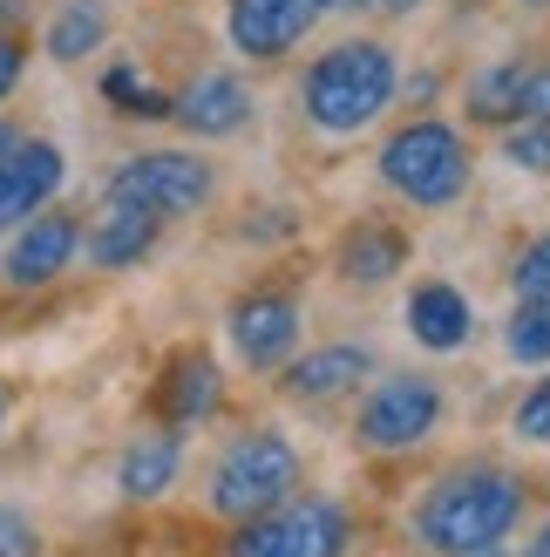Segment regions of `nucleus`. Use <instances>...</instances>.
<instances>
[{
  "mask_svg": "<svg viewBox=\"0 0 550 557\" xmlns=\"http://www.w3.org/2000/svg\"><path fill=\"white\" fill-rule=\"evenodd\" d=\"M483 557H497V550H483Z\"/></svg>",
  "mask_w": 550,
  "mask_h": 557,
  "instance_id": "72a5a7b5",
  "label": "nucleus"
},
{
  "mask_svg": "<svg viewBox=\"0 0 550 557\" xmlns=\"http://www.w3.org/2000/svg\"><path fill=\"white\" fill-rule=\"evenodd\" d=\"M503 347L516 360H550V299H524L503 326Z\"/></svg>",
  "mask_w": 550,
  "mask_h": 557,
  "instance_id": "aec40b11",
  "label": "nucleus"
},
{
  "mask_svg": "<svg viewBox=\"0 0 550 557\" xmlns=\"http://www.w3.org/2000/svg\"><path fill=\"white\" fill-rule=\"evenodd\" d=\"M211 198V163L204 157H184V150H150V157H129L116 177H109V205H129V211H150V218H184Z\"/></svg>",
  "mask_w": 550,
  "mask_h": 557,
  "instance_id": "423d86ee",
  "label": "nucleus"
},
{
  "mask_svg": "<svg viewBox=\"0 0 550 557\" xmlns=\"http://www.w3.org/2000/svg\"><path fill=\"white\" fill-rule=\"evenodd\" d=\"M516 517H524V483L510 469H455L422 496L415 537L442 557H483L516 531Z\"/></svg>",
  "mask_w": 550,
  "mask_h": 557,
  "instance_id": "f257e3e1",
  "label": "nucleus"
},
{
  "mask_svg": "<svg viewBox=\"0 0 550 557\" xmlns=\"http://www.w3.org/2000/svg\"><path fill=\"white\" fill-rule=\"evenodd\" d=\"M21 69H27V54H21V41H14V35H0V102L14 96V82H21Z\"/></svg>",
  "mask_w": 550,
  "mask_h": 557,
  "instance_id": "bb28decb",
  "label": "nucleus"
},
{
  "mask_svg": "<svg viewBox=\"0 0 550 557\" xmlns=\"http://www.w3.org/2000/svg\"><path fill=\"white\" fill-rule=\"evenodd\" d=\"M408 333L428 347V354H455V347H470V299H462L455 286H442V278H428V286L408 293Z\"/></svg>",
  "mask_w": 550,
  "mask_h": 557,
  "instance_id": "f8f14e48",
  "label": "nucleus"
},
{
  "mask_svg": "<svg viewBox=\"0 0 550 557\" xmlns=\"http://www.w3.org/2000/svg\"><path fill=\"white\" fill-rule=\"evenodd\" d=\"M292 490H299V449L286 435H272V429L238 435L232 449L217 456V469H211V510L238 517V523L279 510Z\"/></svg>",
  "mask_w": 550,
  "mask_h": 557,
  "instance_id": "7ed1b4c3",
  "label": "nucleus"
},
{
  "mask_svg": "<svg viewBox=\"0 0 550 557\" xmlns=\"http://www.w3.org/2000/svg\"><path fill=\"white\" fill-rule=\"evenodd\" d=\"M503 157L516 163V171H550V123L543 116H524V129H510V144H503Z\"/></svg>",
  "mask_w": 550,
  "mask_h": 557,
  "instance_id": "4be33fe9",
  "label": "nucleus"
},
{
  "mask_svg": "<svg viewBox=\"0 0 550 557\" xmlns=\"http://www.w3.org/2000/svg\"><path fill=\"white\" fill-rule=\"evenodd\" d=\"M171 116H177L184 129H198V136H232V129H245V116H252V96H245L238 75H198V82L177 96Z\"/></svg>",
  "mask_w": 550,
  "mask_h": 557,
  "instance_id": "ddd939ff",
  "label": "nucleus"
},
{
  "mask_svg": "<svg viewBox=\"0 0 550 557\" xmlns=\"http://www.w3.org/2000/svg\"><path fill=\"white\" fill-rule=\"evenodd\" d=\"M442 429V387H435L428 374H395L380 381L374 395L361 401V422H353V435L367 442V449H422V442Z\"/></svg>",
  "mask_w": 550,
  "mask_h": 557,
  "instance_id": "0eeeda50",
  "label": "nucleus"
},
{
  "mask_svg": "<svg viewBox=\"0 0 550 557\" xmlns=\"http://www.w3.org/2000/svg\"><path fill=\"white\" fill-rule=\"evenodd\" d=\"M524 557H550V523H543V537H537V544H530Z\"/></svg>",
  "mask_w": 550,
  "mask_h": 557,
  "instance_id": "cd10ccee",
  "label": "nucleus"
},
{
  "mask_svg": "<svg viewBox=\"0 0 550 557\" xmlns=\"http://www.w3.org/2000/svg\"><path fill=\"white\" fill-rule=\"evenodd\" d=\"M367 368H374L367 347H320V354H307V360L286 368V395L292 401H334V395H347V387H361Z\"/></svg>",
  "mask_w": 550,
  "mask_h": 557,
  "instance_id": "2eb2a0df",
  "label": "nucleus"
},
{
  "mask_svg": "<svg viewBox=\"0 0 550 557\" xmlns=\"http://www.w3.org/2000/svg\"><path fill=\"white\" fill-rule=\"evenodd\" d=\"M530 8H550V0H530Z\"/></svg>",
  "mask_w": 550,
  "mask_h": 557,
  "instance_id": "473e14b6",
  "label": "nucleus"
},
{
  "mask_svg": "<svg viewBox=\"0 0 550 557\" xmlns=\"http://www.w3.org/2000/svg\"><path fill=\"white\" fill-rule=\"evenodd\" d=\"M516 299H550V232L530 238L516 259Z\"/></svg>",
  "mask_w": 550,
  "mask_h": 557,
  "instance_id": "5701e85b",
  "label": "nucleus"
},
{
  "mask_svg": "<svg viewBox=\"0 0 550 557\" xmlns=\"http://www.w3.org/2000/svg\"><path fill=\"white\" fill-rule=\"evenodd\" d=\"M54 190H62V150L54 144H14L0 157V232L35 218Z\"/></svg>",
  "mask_w": 550,
  "mask_h": 557,
  "instance_id": "9d476101",
  "label": "nucleus"
},
{
  "mask_svg": "<svg viewBox=\"0 0 550 557\" xmlns=\"http://www.w3.org/2000/svg\"><path fill=\"white\" fill-rule=\"evenodd\" d=\"M82 245L75 218H21V238L8 245V286H48L62 278Z\"/></svg>",
  "mask_w": 550,
  "mask_h": 557,
  "instance_id": "9b49d317",
  "label": "nucleus"
},
{
  "mask_svg": "<svg viewBox=\"0 0 550 557\" xmlns=\"http://www.w3.org/2000/svg\"><path fill=\"white\" fill-rule=\"evenodd\" d=\"M334 8V0H232V48L252 54V62H272L307 41V27Z\"/></svg>",
  "mask_w": 550,
  "mask_h": 557,
  "instance_id": "6e6552de",
  "label": "nucleus"
},
{
  "mask_svg": "<svg viewBox=\"0 0 550 557\" xmlns=\"http://www.w3.org/2000/svg\"><path fill=\"white\" fill-rule=\"evenodd\" d=\"M353 523L334 496H286L279 510L245 517L238 537L225 544V557H347Z\"/></svg>",
  "mask_w": 550,
  "mask_h": 557,
  "instance_id": "20e7f679",
  "label": "nucleus"
},
{
  "mask_svg": "<svg viewBox=\"0 0 550 557\" xmlns=\"http://www.w3.org/2000/svg\"><path fill=\"white\" fill-rule=\"evenodd\" d=\"M14 144H21V136H14V129H8V123H0V157H8V150H14Z\"/></svg>",
  "mask_w": 550,
  "mask_h": 557,
  "instance_id": "c756f323",
  "label": "nucleus"
},
{
  "mask_svg": "<svg viewBox=\"0 0 550 557\" xmlns=\"http://www.w3.org/2000/svg\"><path fill=\"white\" fill-rule=\"evenodd\" d=\"M0 429H8V387H0Z\"/></svg>",
  "mask_w": 550,
  "mask_h": 557,
  "instance_id": "7c9ffc66",
  "label": "nucleus"
},
{
  "mask_svg": "<svg viewBox=\"0 0 550 557\" xmlns=\"http://www.w3.org/2000/svg\"><path fill=\"white\" fill-rule=\"evenodd\" d=\"M299 341V306L286 293H252L232 306V347L238 360H252V368H279Z\"/></svg>",
  "mask_w": 550,
  "mask_h": 557,
  "instance_id": "1a4fd4ad",
  "label": "nucleus"
},
{
  "mask_svg": "<svg viewBox=\"0 0 550 557\" xmlns=\"http://www.w3.org/2000/svg\"><path fill=\"white\" fill-rule=\"evenodd\" d=\"M157 225H163V218H150V211L109 205V211H102V225L89 232V259L109 265V272H116V265H136V259H143L150 245H157Z\"/></svg>",
  "mask_w": 550,
  "mask_h": 557,
  "instance_id": "f3484780",
  "label": "nucleus"
},
{
  "mask_svg": "<svg viewBox=\"0 0 550 557\" xmlns=\"http://www.w3.org/2000/svg\"><path fill=\"white\" fill-rule=\"evenodd\" d=\"M380 177H388L408 205H455L470 190V150L449 123H408L380 150Z\"/></svg>",
  "mask_w": 550,
  "mask_h": 557,
  "instance_id": "39448f33",
  "label": "nucleus"
},
{
  "mask_svg": "<svg viewBox=\"0 0 550 557\" xmlns=\"http://www.w3.org/2000/svg\"><path fill=\"white\" fill-rule=\"evenodd\" d=\"M380 8H388V14H408V8H422V0H380Z\"/></svg>",
  "mask_w": 550,
  "mask_h": 557,
  "instance_id": "c85d7f7f",
  "label": "nucleus"
},
{
  "mask_svg": "<svg viewBox=\"0 0 550 557\" xmlns=\"http://www.w3.org/2000/svg\"><path fill=\"white\" fill-rule=\"evenodd\" d=\"M177 462H184L177 429H157V435H143V442H129V456H123V496H136V504L163 496V490L177 483Z\"/></svg>",
  "mask_w": 550,
  "mask_h": 557,
  "instance_id": "dca6fc26",
  "label": "nucleus"
},
{
  "mask_svg": "<svg viewBox=\"0 0 550 557\" xmlns=\"http://www.w3.org/2000/svg\"><path fill=\"white\" fill-rule=\"evenodd\" d=\"M516 116L550 123V69H524V82H516Z\"/></svg>",
  "mask_w": 550,
  "mask_h": 557,
  "instance_id": "a878e982",
  "label": "nucleus"
},
{
  "mask_svg": "<svg viewBox=\"0 0 550 557\" xmlns=\"http://www.w3.org/2000/svg\"><path fill=\"white\" fill-rule=\"evenodd\" d=\"M0 557H41V531H35V517H21L0 504Z\"/></svg>",
  "mask_w": 550,
  "mask_h": 557,
  "instance_id": "b1692460",
  "label": "nucleus"
},
{
  "mask_svg": "<svg viewBox=\"0 0 550 557\" xmlns=\"http://www.w3.org/2000/svg\"><path fill=\"white\" fill-rule=\"evenodd\" d=\"M388 102H395V54L380 41H340V48H326L307 75V116L326 136L367 129Z\"/></svg>",
  "mask_w": 550,
  "mask_h": 557,
  "instance_id": "f03ea898",
  "label": "nucleus"
},
{
  "mask_svg": "<svg viewBox=\"0 0 550 557\" xmlns=\"http://www.w3.org/2000/svg\"><path fill=\"white\" fill-rule=\"evenodd\" d=\"M334 8H361V0H334Z\"/></svg>",
  "mask_w": 550,
  "mask_h": 557,
  "instance_id": "2f4dec72",
  "label": "nucleus"
},
{
  "mask_svg": "<svg viewBox=\"0 0 550 557\" xmlns=\"http://www.w3.org/2000/svg\"><path fill=\"white\" fill-rule=\"evenodd\" d=\"M401 259H408V238L388 232V225H361V232H347V245H340V272L361 278V286H380Z\"/></svg>",
  "mask_w": 550,
  "mask_h": 557,
  "instance_id": "a211bd4d",
  "label": "nucleus"
},
{
  "mask_svg": "<svg viewBox=\"0 0 550 557\" xmlns=\"http://www.w3.org/2000/svg\"><path fill=\"white\" fill-rule=\"evenodd\" d=\"M102 35H109V8H102V0H68V8L48 21V54H54V62H82L89 48H102Z\"/></svg>",
  "mask_w": 550,
  "mask_h": 557,
  "instance_id": "6ab92c4d",
  "label": "nucleus"
},
{
  "mask_svg": "<svg viewBox=\"0 0 550 557\" xmlns=\"http://www.w3.org/2000/svg\"><path fill=\"white\" fill-rule=\"evenodd\" d=\"M516 435H524V442H550V374L516 401Z\"/></svg>",
  "mask_w": 550,
  "mask_h": 557,
  "instance_id": "393cba45",
  "label": "nucleus"
},
{
  "mask_svg": "<svg viewBox=\"0 0 550 557\" xmlns=\"http://www.w3.org/2000/svg\"><path fill=\"white\" fill-rule=\"evenodd\" d=\"M217 401H225V374H217L204 354L171 360V374H163V395H157L163 422H171V429H190V422H204V414H217Z\"/></svg>",
  "mask_w": 550,
  "mask_h": 557,
  "instance_id": "4468645a",
  "label": "nucleus"
},
{
  "mask_svg": "<svg viewBox=\"0 0 550 557\" xmlns=\"http://www.w3.org/2000/svg\"><path fill=\"white\" fill-rule=\"evenodd\" d=\"M516 82H524V69H489V75H476L470 102H476L483 123H510L516 116Z\"/></svg>",
  "mask_w": 550,
  "mask_h": 557,
  "instance_id": "412c9836",
  "label": "nucleus"
}]
</instances>
